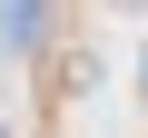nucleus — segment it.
Returning <instances> with one entry per match:
<instances>
[{"label": "nucleus", "mask_w": 148, "mask_h": 138, "mask_svg": "<svg viewBox=\"0 0 148 138\" xmlns=\"http://www.w3.org/2000/svg\"><path fill=\"white\" fill-rule=\"evenodd\" d=\"M30 40V0H0V49H20Z\"/></svg>", "instance_id": "f257e3e1"}, {"label": "nucleus", "mask_w": 148, "mask_h": 138, "mask_svg": "<svg viewBox=\"0 0 148 138\" xmlns=\"http://www.w3.org/2000/svg\"><path fill=\"white\" fill-rule=\"evenodd\" d=\"M0 138H10V128H0Z\"/></svg>", "instance_id": "f03ea898"}]
</instances>
